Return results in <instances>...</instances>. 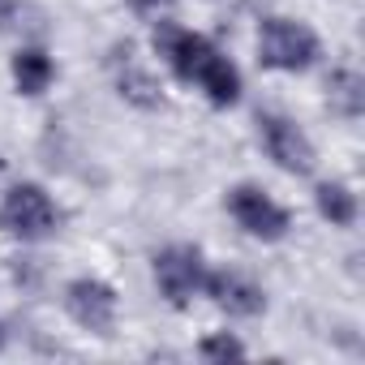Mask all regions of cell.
Segmentation results:
<instances>
[{"mask_svg":"<svg viewBox=\"0 0 365 365\" xmlns=\"http://www.w3.org/2000/svg\"><path fill=\"white\" fill-rule=\"evenodd\" d=\"M9 73H14V86H18V95L35 99V95H43V91L56 82V61H52V52H48V48H39V43H26V48H18V52H14V61H9Z\"/></svg>","mask_w":365,"mask_h":365,"instance_id":"8fae6325","label":"cell"},{"mask_svg":"<svg viewBox=\"0 0 365 365\" xmlns=\"http://www.w3.org/2000/svg\"><path fill=\"white\" fill-rule=\"evenodd\" d=\"M202 297H211V305L224 309L228 318H258V314H267V292L241 271H211L207 267Z\"/></svg>","mask_w":365,"mask_h":365,"instance_id":"ba28073f","label":"cell"},{"mask_svg":"<svg viewBox=\"0 0 365 365\" xmlns=\"http://www.w3.org/2000/svg\"><path fill=\"white\" fill-rule=\"evenodd\" d=\"M61 224H65V211L56 207V198L43 185H35V180H18V185H9L5 198H0V232L18 237L22 245L56 237Z\"/></svg>","mask_w":365,"mask_h":365,"instance_id":"6da1fadb","label":"cell"},{"mask_svg":"<svg viewBox=\"0 0 365 365\" xmlns=\"http://www.w3.org/2000/svg\"><path fill=\"white\" fill-rule=\"evenodd\" d=\"M314 207L331 228H352L356 215H361V202H356L352 185H344V180H318L314 185Z\"/></svg>","mask_w":365,"mask_h":365,"instance_id":"7c38bea8","label":"cell"},{"mask_svg":"<svg viewBox=\"0 0 365 365\" xmlns=\"http://www.w3.org/2000/svg\"><path fill=\"white\" fill-rule=\"evenodd\" d=\"M61 301H65V314H69L82 331H91V335H99V339H112V335H116L120 297H116V288H112L108 279H99V275H78V279L65 284Z\"/></svg>","mask_w":365,"mask_h":365,"instance_id":"277c9868","label":"cell"},{"mask_svg":"<svg viewBox=\"0 0 365 365\" xmlns=\"http://www.w3.org/2000/svg\"><path fill=\"white\" fill-rule=\"evenodd\" d=\"M198 356L211 361V365H228V361H241V356H245V344H241L232 331H211V335H202Z\"/></svg>","mask_w":365,"mask_h":365,"instance_id":"5bb4252c","label":"cell"},{"mask_svg":"<svg viewBox=\"0 0 365 365\" xmlns=\"http://www.w3.org/2000/svg\"><path fill=\"white\" fill-rule=\"evenodd\" d=\"M327 103L344 120H356L365 112V78L356 69H331V78H327Z\"/></svg>","mask_w":365,"mask_h":365,"instance_id":"4fadbf2b","label":"cell"},{"mask_svg":"<svg viewBox=\"0 0 365 365\" xmlns=\"http://www.w3.org/2000/svg\"><path fill=\"white\" fill-rule=\"evenodd\" d=\"M18 14V0H0V31L9 26V18Z\"/></svg>","mask_w":365,"mask_h":365,"instance_id":"2e32d148","label":"cell"},{"mask_svg":"<svg viewBox=\"0 0 365 365\" xmlns=\"http://www.w3.org/2000/svg\"><path fill=\"white\" fill-rule=\"evenodd\" d=\"M112 82H116V95H120L125 103H133V108H142V112L163 108V86H159V78H155L146 65L133 61V48H129V43L112 52Z\"/></svg>","mask_w":365,"mask_h":365,"instance_id":"9c48e42d","label":"cell"},{"mask_svg":"<svg viewBox=\"0 0 365 365\" xmlns=\"http://www.w3.org/2000/svg\"><path fill=\"white\" fill-rule=\"evenodd\" d=\"M150 43H155V56H159V61H163L180 82H194V73H198L202 56L215 48L207 35H198V31H190V26H176L172 18L155 26Z\"/></svg>","mask_w":365,"mask_h":365,"instance_id":"52a82bcc","label":"cell"},{"mask_svg":"<svg viewBox=\"0 0 365 365\" xmlns=\"http://www.w3.org/2000/svg\"><path fill=\"white\" fill-rule=\"evenodd\" d=\"M254 125H258V142H262L267 159H271L279 172H288V176H309V172H314L318 150H314L309 133H305L292 116H284V112H258Z\"/></svg>","mask_w":365,"mask_h":365,"instance_id":"3957f363","label":"cell"},{"mask_svg":"<svg viewBox=\"0 0 365 365\" xmlns=\"http://www.w3.org/2000/svg\"><path fill=\"white\" fill-rule=\"evenodd\" d=\"M0 172H5V159H0Z\"/></svg>","mask_w":365,"mask_h":365,"instance_id":"ac0fdd59","label":"cell"},{"mask_svg":"<svg viewBox=\"0 0 365 365\" xmlns=\"http://www.w3.org/2000/svg\"><path fill=\"white\" fill-rule=\"evenodd\" d=\"M125 9L146 26H159V22H168L176 14V0H125Z\"/></svg>","mask_w":365,"mask_h":365,"instance_id":"9a60e30c","label":"cell"},{"mask_svg":"<svg viewBox=\"0 0 365 365\" xmlns=\"http://www.w3.org/2000/svg\"><path fill=\"white\" fill-rule=\"evenodd\" d=\"M228 215L237 220V228L254 241H284L288 228H292V215L288 207H279L262 185H232L228 190Z\"/></svg>","mask_w":365,"mask_h":365,"instance_id":"5b68a950","label":"cell"},{"mask_svg":"<svg viewBox=\"0 0 365 365\" xmlns=\"http://www.w3.org/2000/svg\"><path fill=\"white\" fill-rule=\"evenodd\" d=\"M5 339H9V331H5V322H0V348H5Z\"/></svg>","mask_w":365,"mask_h":365,"instance_id":"e0dca14e","label":"cell"},{"mask_svg":"<svg viewBox=\"0 0 365 365\" xmlns=\"http://www.w3.org/2000/svg\"><path fill=\"white\" fill-rule=\"evenodd\" d=\"M190 86H198L211 108H237V103H241V91H245L241 69H237L220 48H211V52L202 56V65H198V73H194Z\"/></svg>","mask_w":365,"mask_h":365,"instance_id":"30bf717a","label":"cell"},{"mask_svg":"<svg viewBox=\"0 0 365 365\" xmlns=\"http://www.w3.org/2000/svg\"><path fill=\"white\" fill-rule=\"evenodd\" d=\"M322 56L318 35L297 18H262L258 22V65L275 73H305Z\"/></svg>","mask_w":365,"mask_h":365,"instance_id":"7a4b0ae2","label":"cell"},{"mask_svg":"<svg viewBox=\"0 0 365 365\" xmlns=\"http://www.w3.org/2000/svg\"><path fill=\"white\" fill-rule=\"evenodd\" d=\"M202 279H207V262L198 245H168L155 254V288L168 305L176 309L190 305L202 292Z\"/></svg>","mask_w":365,"mask_h":365,"instance_id":"8992f818","label":"cell"}]
</instances>
